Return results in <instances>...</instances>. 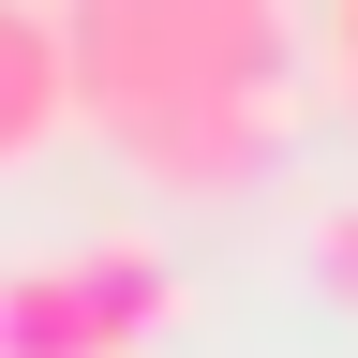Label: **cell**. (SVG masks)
Instances as JSON below:
<instances>
[{"instance_id":"obj_1","label":"cell","mask_w":358,"mask_h":358,"mask_svg":"<svg viewBox=\"0 0 358 358\" xmlns=\"http://www.w3.org/2000/svg\"><path fill=\"white\" fill-rule=\"evenodd\" d=\"M75 30V120L120 179L179 209L254 194L313 120V30L299 0H60Z\"/></svg>"},{"instance_id":"obj_2","label":"cell","mask_w":358,"mask_h":358,"mask_svg":"<svg viewBox=\"0 0 358 358\" xmlns=\"http://www.w3.org/2000/svg\"><path fill=\"white\" fill-rule=\"evenodd\" d=\"M179 329V254L105 224V239H45L0 268V358H150Z\"/></svg>"},{"instance_id":"obj_3","label":"cell","mask_w":358,"mask_h":358,"mask_svg":"<svg viewBox=\"0 0 358 358\" xmlns=\"http://www.w3.org/2000/svg\"><path fill=\"white\" fill-rule=\"evenodd\" d=\"M75 134V30L60 0H0V179Z\"/></svg>"},{"instance_id":"obj_4","label":"cell","mask_w":358,"mask_h":358,"mask_svg":"<svg viewBox=\"0 0 358 358\" xmlns=\"http://www.w3.org/2000/svg\"><path fill=\"white\" fill-rule=\"evenodd\" d=\"M313 284H329V299H343V313H358V194H343V209H329V224H313Z\"/></svg>"},{"instance_id":"obj_5","label":"cell","mask_w":358,"mask_h":358,"mask_svg":"<svg viewBox=\"0 0 358 358\" xmlns=\"http://www.w3.org/2000/svg\"><path fill=\"white\" fill-rule=\"evenodd\" d=\"M343 120H358V0H343Z\"/></svg>"}]
</instances>
